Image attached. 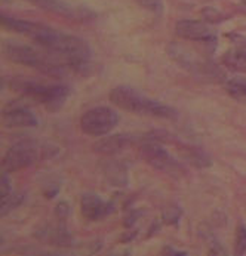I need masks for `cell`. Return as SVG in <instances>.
I'll return each instance as SVG.
<instances>
[{"label": "cell", "mask_w": 246, "mask_h": 256, "mask_svg": "<svg viewBox=\"0 0 246 256\" xmlns=\"http://www.w3.org/2000/svg\"><path fill=\"white\" fill-rule=\"evenodd\" d=\"M0 21L5 28L27 36L49 54L61 58V61L73 72L85 74L91 67L92 50L83 38L66 34L43 24L11 18L8 15H2Z\"/></svg>", "instance_id": "6da1fadb"}, {"label": "cell", "mask_w": 246, "mask_h": 256, "mask_svg": "<svg viewBox=\"0 0 246 256\" xmlns=\"http://www.w3.org/2000/svg\"><path fill=\"white\" fill-rule=\"evenodd\" d=\"M110 101L125 111L147 114L153 117H162V118H174L176 117V111L168 106H163L151 98L144 96L138 90L129 88V86H117L110 92Z\"/></svg>", "instance_id": "7a4b0ae2"}, {"label": "cell", "mask_w": 246, "mask_h": 256, "mask_svg": "<svg viewBox=\"0 0 246 256\" xmlns=\"http://www.w3.org/2000/svg\"><path fill=\"white\" fill-rule=\"evenodd\" d=\"M3 50L12 62L32 67L49 76H60L66 72V68H69L64 62H60L55 55L48 56L46 54H42L27 44L6 42L3 44Z\"/></svg>", "instance_id": "3957f363"}, {"label": "cell", "mask_w": 246, "mask_h": 256, "mask_svg": "<svg viewBox=\"0 0 246 256\" xmlns=\"http://www.w3.org/2000/svg\"><path fill=\"white\" fill-rule=\"evenodd\" d=\"M14 86L24 95L46 106L49 110H58L63 107L70 95V89L64 84H45L29 80H18L17 83L14 82Z\"/></svg>", "instance_id": "277c9868"}, {"label": "cell", "mask_w": 246, "mask_h": 256, "mask_svg": "<svg viewBox=\"0 0 246 256\" xmlns=\"http://www.w3.org/2000/svg\"><path fill=\"white\" fill-rule=\"evenodd\" d=\"M52 156L48 146H39L35 141H21L12 146L2 158V170L3 172H17L32 166L42 157Z\"/></svg>", "instance_id": "5b68a950"}, {"label": "cell", "mask_w": 246, "mask_h": 256, "mask_svg": "<svg viewBox=\"0 0 246 256\" xmlns=\"http://www.w3.org/2000/svg\"><path fill=\"white\" fill-rule=\"evenodd\" d=\"M119 122L117 112L108 107H95L88 110L80 118V129L91 136L107 135Z\"/></svg>", "instance_id": "8992f818"}, {"label": "cell", "mask_w": 246, "mask_h": 256, "mask_svg": "<svg viewBox=\"0 0 246 256\" xmlns=\"http://www.w3.org/2000/svg\"><path fill=\"white\" fill-rule=\"evenodd\" d=\"M141 156L148 164H151L153 168L159 170L172 174L181 169L178 162L159 142H154V141L144 142L141 146Z\"/></svg>", "instance_id": "52a82bcc"}, {"label": "cell", "mask_w": 246, "mask_h": 256, "mask_svg": "<svg viewBox=\"0 0 246 256\" xmlns=\"http://www.w3.org/2000/svg\"><path fill=\"white\" fill-rule=\"evenodd\" d=\"M175 32L179 37L191 42H202L208 44H215L216 42V33L212 30V27L202 21H194V20L178 21Z\"/></svg>", "instance_id": "ba28073f"}, {"label": "cell", "mask_w": 246, "mask_h": 256, "mask_svg": "<svg viewBox=\"0 0 246 256\" xmlns=\"http://www.w3.org/2000/svg\"><path fill=\"white\" fill-rule=\"evenodd\" d=\"M29 2H32L33 4L45 10L63 15L70 20H89L95 16V14L91 9L83 6H74L66 0H29Z\"/></svg>", "instance_id": "9c48e42d"}, {"label": "cell", "mask_w": 246, "mask_h": 256, "mask_svg": "<svg viewBox=\"0 0 246 256\" xmlns=\"http://www.w3.org/2000/svg\"><path fill=\"white\" fill-rule=\"evenodd\" d=\"M228 38L231 40L233 48L222 55V64L233 72L246 73V37L233 33Z\"/></svg>", "instance_id": "30bf717a"}, {"label": "cell", "mask_w": 246, "mask_h": 256, "mask_svg": "<svg viewBox=\"0 0 246 256\" xmlns=\"http://www.w3.org/2000/svg\"><path fill=\"white\" fill-rule=\"evenodd\" d=\"M113 206L97 194H85L80 200V212L88 220H100L110 215Z\"/></svg>", "instance_id": "8fae6325"}, {"label": "cell", "mask_w": 246, "mask_h": 256, "mask_svg": "<svg viewBox=\"0 0 246 256\" xmlns=\"http://www.w3.org/2000/svg\"><path fill=\"white\" fill-rule=\"evenodd\" d=\"M2 122L6 128H35L37 118L30 110L24 107H9L3 111Z\"/></svg>", "instance_id": "7c38bea8"}, {"label": "cell", "mask_w": 246, "mask_h": 256, "mask_svg": "<svg viewBox=\"0 0 246 256\" xmlns=\"http://www.w3.org/2000/svg\"><path fill=\"white\" fill-rule=\"evenodd\" d=\"M129 141L131 138L128 135H113V136L103 138L98 142H95L94 150L101 154H116L128 146Z\"/></svg>", "instance_id": "4fadbf2b"}, {"label": "cell", "mask_w": 246, "mask_h": 256, "mask_svg": "<svg viewBox=\"0 0 246 256\" xmlns=\"http://www.w3.org/2000/svg\"><path fill=\"white\" fill-rule=\"evenodd\" d=\"M225 90L230 96L236 100H246V78L243 77H233L227 80Z\"/></svg>", "instance_id": "5bb4252c"}, {"label": "cell", "mask_w": 246, "mask_h": 256, "mask_svg": "<svg viewBox=\"0 0 246 256\" xmlns=\"http://www.w3.org/2000/svg\"><path fill=\"white\" fill-rule=\"evenodd\" d=\"M48 237H49V242L54 244V246H70L71 237L70 234L67 232V230L61 225L52 228L49 232H46Z\"/></svg>", "instance_id": "9a60e30c"}, {"label": "cell", "mask_w": 246, "mask_h": 256, "mask_svg": "<svg viewBox=\"0 0 246 256\" xmlns=\"http://www.w3.org/2000/svg\"><path fill=\"white\" fill-rule=\"evenodd\" d=\"M23 202V196L21 194H9L8 197H5V198H2V216H5V215H8L11 210H14L15 208H18L20 206V203Z\"/></svg>", "instance_id": "2e32d148"}, {"label": "cell", "mask_w": 246, "mask_h": 256, "mask_svg": "<svg viewBox=\"0 0 246 256\" xmlns=\"http://www.w3.org/2000/svg\"><path fill=\"white\" fill-rule=\"evenodd\" d=\"M246 252V225L239 224L236 230V238H234V254L243 255Z\"/></svg>", "instance_id": "e0dca14e"}, {"label": "cell", "mask_w": 246, "mask_h": 256, "mask_svg": "<svg viewBox=\"0 0 246 256\" xmlns=\"http://www.w3.org/2000/svg\"><path fill=\"white\" fill-rule=\"evenodd\" d=\"M137 3L142 8L148 9V10H153V12H160L162 6H163L162 0H137Z\"/></svg>", "instance_id": "ac0fdd59"}, {"label": "cell", "mask_w": 246, "mask_h": 256, "mask_svg": "<svg viewBox=\"0 0 246 256\" xmlns=\"http://www.w3.org/2000/svg\"><path fill=\"white\" fill-rule=\"evenodd\" d=\"M203 18L206 21H209V22H216V21H222L224 20V15H221V12H218L213 8H206L203 10Z\"/></svg>", "instance_id": "d6986e66"}, {"label": "cell", "mask_w": 246, "mask_h": 256, "mask_svg": "<svg viewBox=\"0 0 246 256\" xmlns=\"http://www.w3.org/2000/svg\"><path fill=\"white\" fill-rule=\"evenodd\" d=\"M11 194V181L8 176V172L2 174V198L8 197Z\"/></svg>", "instance_id": "ffe728a7"}, {"label": "cell", "mask_w": 246, "mask_h": 256, "mask_svg": "<svg viewBox=\"0 0 246 256\" xmlns=\"http://www.w3.org/2000/svg\"><path fill=\"white\" fill-rule=\"evenodd\" d=\"M69 212H70V208H69V204H67L66 202L58 203L55 214H57V216H58L60 220H66V218H67V215H69Z\"/></svg>", "instance_id": "44dd1931"}, {"label": "cell", "mask_w": 246, "mask_h": 256, "mask_svg": "<svg viewBox=\"0 0 246 256\" xmlns=\"http://www.w3.org/2000/svg\"><path fill=\"white\" fill-rule=\"evenodd\" d=\"M174 209H175V208H172V209H169V210H166V212H165V220H166V222H176L178 218H179L181 210H179V209H176L175 214H172V212H174Z\"/></svg>", "instance_id": "7402d4cb"}, {"label": "cell", "mask_w": 246, "mask_h": 256, "mask_svg": "<svg viewBox=\"0 0 246 256\" xmlns=\"http://www.w3.org/2000/svg\"><path fill=\"white\" fill-rule=\"evenodd\" d=\"M163 252H165V254H178V255H179V254H185V252H178V250H174V249H171V248H166Z\"/></svg>", "instance_id": "603a6c76"}, {"label": "cell", "mask_w": 246, "mask_h": 256, "mask_svg": "<svg viewBox=\"0 0 246 256\" xmlns=\"http://www.w3.org/2000/svg\"><path fill=\"white\" fill-rule=\"evenodd\" d=\"M242 2H243V3H245V4H246V0H242Z\"/></svg>", "instance_id": "cb8c5ba5"}]
</instances>
